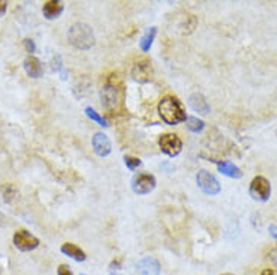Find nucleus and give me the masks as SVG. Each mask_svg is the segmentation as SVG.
<instances>
[{"label":"nucleus","mask_w":277,"mask_h":275,"mask_svg":"<svg viewBox=\"0 0 277 275\" xmlns=\"http://www.w3.org/2000/svg\"><path fill=\"white\" fill-rule=\"evenodd\" d=\"M157 185V179L151 173H138L133 178L131 187L136 194H149Z\"/></svg>","instance_id":"8"},{"label":"nucleus","mask_w":277,"mask_h":275,"mask_svg":"<svg viewBox=\"0 0 277 275\" xmlns=\"http://www.w3.org/2000/svg\"><path fill=\"white\" fill-rule=\"evenodd\" d=\"M131 77L138 83H148L152 79V64L148 57L138 59L131 68Z\"/></svg>","instance_id":"9"},{"label":"nucleus","mask_w":277,"mask_h":275,"mask_svg":"<svg viewBox=\"0 0 277 275\" xmlns=\"http://www.w3.org/2000/svg\"><path fill=\"white\" fill-rule=\"evenodd\" d=\"M23 66H24V71H26V74L29 75V77L39 79L41 75H42V65H41V62H39V60H38L35 56L26 57Z\"/></svg>","instance_id":"14"},{"label":"nucleus","mask_w":277,"mask_h":275,"mask_svg":"<svg viewBox=\"0 0 277 275\" xmlns=\"http://www.w3.org/2000/svg\"><path fill=\"white\" fill-rule=\"evenodd\" d=\"M186 124H187V128L193 132H201L204 128H205V122L201 120L199 117H194V116H190L186 119Z\"/></svg>","instance_id":"19"},{"label":"nucleus","mask_w":277,"mask_h":275,"mask_svg":"<svg viewBox=\"0 0 277 275\" xmlns=\"http://www.w3.org/2000/svg\"><path fill=\"white\" fill-rule=\"evenodd\" d=\"M92 147L98 157H107L112 152V142L104 132H95L92 137Z\"/></svg>","instance_id":"10"},{"label":"nucleus","mask_w":277,"mask_h":275,"mask_svg":"<svg viewBox=\"0 0 277 275\" xmlns=\"http://www.w3.org/2000/svg\"><path fill=\"white\" fill-rule=\"evenodd\" d=\"M57 275H72V272H71L69 266H67V265H59V268H57Z\"/></svg>","instance_id":"24"},{"label":"nucleus","mask_w":277,"mask_h":275,"mask_svg":"<svg viewBox=\"0 0 277 275\" xmlns=\"http://www.w3.org/2000/svg\"><path fill=\"white\" fill-rule=\"evenodd\" d=\"M62 12H64V3L59 2V0H50V2H45L42 6V14L47 20L59 18V15Z\"/></svg>","instance_id":"13"},{"label":"nucleus","mask_w":277,"mask_h":275,"mask_svg":"<svg viewBox=\"0 0 277 275\" xmlns=\"http://www.w3.org/2000/svg\"><path fill=\"white\" fill-rule=\"evenodd\" d=\"M250 195L258 202H267L271 194V185L267 178L264 176H256L250 182Z\"/></svg>","instance_id":"5"},{"label":"nucleus","mask_w":277,"mask_h":275,"mask_svg":"<svg viewBox=\"0 0 277 275\" xmlns=\"http://www.w3.org/2000/svg\"><path fill=\"white\" fill-rule=\"evenodd\" d=\"M6 9H8V3L3 2V0H0V17L6 12Z\"/></svg>","instance_id":"25"},{"label":"nucleus","mask_w":277,"mask_h":275,"mask_svg":"<svg viewBox=\"0 0 277 275\" xmlns=\"http://www.w3.org/2000/svg\"><path fill=\"white\" fill-rule=\"evenodd\" d=\"M52 69L54 72H59L60 74V79L62 80H67V72L64 69V62H62V59H60V56H54L53 60H52Z\"/></svg>","instance_id":"20"},{"label":"nucleus","mask_w":277,"mask_h":275,"mask_svg":"<svg viewBox=\"0 0 277 275\" xmlns=\"http://www.w3.org/2000/svg\"><path fill=\"white\" fill-rule=\"evenodd\" d=\"M223 275H234V274H229V272H227V274H223Z\"/></svg>","instance_id":"29"},{"label":"nucleus","mask_w":277,"mask_h":275,"mask_svg":"<svg viewBox=\"0 0 277 275\" xmlns=\"http://www.w3.org/2000/svg\"><path fill=\"white\" fill-rule=\"evenodd\" d=\"M24 49L27 53H35L36 47H35V42L32 39H24Z\"/></svg>","instance_id":"23"},{"label":"nucleus","mask_w":277,"mask_h":275,"mask_svg":"<svg viewBox=\"0 0 277 275\" xmlns=\"http://www.w3.org/2000/svg\"><path fill=\"white\" fill-rule=\"evenodd\" d=\"M112 275H121V274H112Z\"/></svg>","instance_id":"30"},{"label":"nucleus","mask_w":277,"mask_h":275,"mask_svg":"<svg viewBox=\"0 0 277 275\" xmlns=\"http://www.w3.org/2000/svg\"><path fill=\"white\" fill-rule=\"evenodd\" d=\"M189 105L191 107V109L199 113V114H208L209 113V104L207 101V98L199 94V92H196V94H191L190 98H189Z\"/></svg>","instance_id":"12"},{"label":"nucleus","mask_w":277,"mask_h":275,"mask_svg":"<svg viewBox=\"0 0 277 275\" xmlns=\"http://www.w3.org/2000/svg\"><path fill=\"white\" fill-rule=\"evenodd\" d=\"M260 275H277V272L271 268H265L262 272H260Z\"/></svg>","instance_id":"26"},{"label":"nucleus","mask_w":277,"mask_h":275,"mask_svg":"<svg viewBox=\"0 0 277 275\" xmlns=\"http://www.w3.org/2000/svg\"><path fill=\"white\" fill-rule=\"evenodd\" d=\"M60 251H62L65 256L71 257L75 262H85L86 260V253L80 247L74 245V243H71V242H65L64 245L60 247Z\"/></svg>","instance_id":"15"},{"label":"nucleus","mask_w":277,"mask_h":275,"mask_svg":"<svg viewBox=\"0 0 277 275\" xmlns=\"http://www.w3.org/2000/svg\"><path fill=\"white\" fill-rule=\"evenodd\" d=\"M101 102L105 110L118 112L122 105V84L118 75H110L101 89Z\"/></svg>","instance_id":"2"},{"label":"nucleus","mask_w":277,"mask_h":275,"mask_svg":"<svg viewBox=\"0 0 277 275\" xmlns=\"http://www.w3.org/2000/svg\"><path fill=\"white\" fill-rule=\"evenodd\" d=\"M68 41L79 50H89L95 45L94 29L86 23H75L68 30Z\"/></svg>","instance_id":"3"},{"label":"nucleus","mask_w":277,"mask_h":275,"mask_svg":"<svg viewBox=\"0 0 277 275\" xmlns=\"http://www.w3.org/2000/svg\"><path fill=\"white\" fill-rule=\"evenodd\" d=\"M136 271L138 275H160L161 266H160L157 259L143 257L136 263Z\"/></svg>","instance_id":"11"},{"label":"nucleus","mask_w":277,"mask_h":275,"mask_svg":"<svg viewBox=\"0 0 277 275\" xmlns=\"http://www.w3.org/2000/svg\"><path fill=\"white\" fill-rule=\"evenodd\" d=\"M124 162H125V165L128 167L130 170H136L137 167L142 165V161H140V160L136 158V157H131V155H125V157H124Z\"/></svg>","instance_id":"21"},{"label":"nucleus","mask_w":277,"mask_h":275,"mask_svg":"<svg viewBox=\"0 0 277 275\" xmlns=\"http://www.w3.org/2000/svg\"><path fill=\"white\" fill-rule=\"evenodd\" d=\"M15 194H17V190H15L11 183H8V185L3 187V195H5V200L11 202L12 198L15 197Z\"/></svg>","instance_id":"22"},{"label":"nucleus","mask_w":277,"mask_h":275,"mask_svg":"<svg viewBox=\"0 0 277 275\" xmlns=\"http://www.w3.org/2000/svg\"><path fill=\"white\" fill-rule=\"evenodd\" d=\"M270 233H271V235H273V236H274V238L277 239V227L271 226V227H270Z\"/></svg>","instance_id":"28"},{"label":"nucleus","mask_w":277,"mask_h":275,"mask_svg":"<svg viewBox=\"0 0 277 275\" xmlns=\"http://www.w3.org/2000/svg\"><path fill=\"white\" fill-rule=\"evenodd\" d=\"M196 183L197 187L201 188L204 193L207 194H211V195H215L219 194L222 187H220V182L215 179V176H212L208 170H199L197 175H196Z\"/></svg>","instance_id":"4"},{"label":"nucleus","mask_w":277,"mask_h":275,"mask_svg":"<svg viewBox=\"0 0 277 275\" xmlns=\"http://www.w3.org/2000/svg\"><path fill=\"white\" fill-rule=\"evenodd\" d=\"M82 275H85V274H82Z\"/></svg>","instance_id":"31"},{"label":"nucleus","mask_w":277,"mask_h":275,"mask_svg":"<svg viewBox=\"0 0 277 275\" xmlns=\"http://www.w3.org/2000/svg\"><path fill=\"white\" fill-rule=\"evenodd\" d=\"M86 116L89 117V119H92L94 122H97L98 125H101V127H104V128H107L109 127V124H107V120H105V117L103 116V114H100L95 109H92V107H86Z\"/></svg>","instance_id":"18"},{"label":"nucleus","mask_w":277,"mask_h":275,"mask_svg":"<svg viewBox=\"0 0 277 275\" xmlns=\"http://www.w3.org/2000/svg\"><path fill=\"white\" fill-rule=\"evenodd\" d=\"M12 242L20 251H32V250L38 248V245H39V239L36 236H34L30 232L24 230V228L14 233Z\"/></svg>","instance_id":"7"},{"label":"nucleus","mask_w":277,"mask_h":275,"mask_svg":"<svg viewBox=\"0 0 277 275\" xmlns=\"http://www.w3.org/2000/svg\"><path fill=\"white\" fill-rule=\"evenodd\" d=\"M156 35H157V29L156 27H149L146 32L143 33V36L138 41V45H140V50L143 53H148L152 47V42L156 39Z\"/></svg>","instance_id":"17"},{"label":"nucleus","mask_w":277,"mask_h":275,"mask_svg":"<svg viewBox=\"0 0 277 275\" xmlns=\"http://www.w3.org/2000/svg\"><path fill=\"white\" fill-rule=\"evenodd\" d=\"M158 113L167 125H178L187 119V113L184 110L182 102L173 95H166L160 99Z\"/></svg>","instance_id":"1"},{"label":"nucleus","mask_w":277,"mask_h":275,"mask_svg":"<svg viewBox=\"0 0 277 275\" xmlns=\"http://www.w3.org/2000/svg\"><path fill=\"white\" fill-rule=\"evenodd\" d=\"M270 259L273 260V263L277 266V248H274V250L271 251V254H270Z\"/></svg>","instance_id":"27"},{"label":"nucleus","mask_w":277,"mask_h":275,"mask_svg":"<svg viewBox=\"0 0 277 275\" xmlns=\"http://www.w3.org/2000/svg\"><path fill=\"white\" fill-rule=\"evenodd\" d=\"M158 146L163 154L169 157H176L182 150V140L176 134H163L158 139Z\"/></svg>","instance_id":"6"},{"label":"nucleus","mask_w":277,"mask_h":275,"mask_svg":"<svg viewBox=\"0 0 277 275\" xmlns=\"http://www.w3.org/2000/svg\"><path fill=\"white\" fill-rule=\"evenodd\" d=\"M217 169L222 175H225L227 178L240 179L242 176V172H241L240 167H237L234 162H230V161H217Z\"/></svg>","instance_id":"16"}]
</instances>
